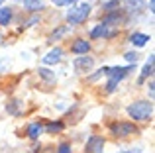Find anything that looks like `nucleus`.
Instances as JSON below:
<instances>
[{
	"mask_svg": "<svg viewBox=\"0 0 155 153\" xmlns=\"http://www.w3.org/2000/svg\"><path fill=\"white\" fill-rule=\"evenodd\" d=\"M41 132H43V126H41V124H31V126L28 128V138L38 139L39 135H41Z\"/></svg>",
	"mask_w": 155,
	"mask_h": 153,
	"instance_id": "11",
	"label": "nucleus"
},
{
	"mask_svg": "<svg viewBox=\"0 0 155 153\" xmlns=\"http://www.w3.org/2000/svg\"><path fill=\"white\" fill-rule=\"evenodd\" d=\"M124 57H126V61H130V63H136V61H137V53H134V51H130V53H126Z\"/></svg>",
	"mask_w": 155,
	"mask_h": 153,
	"instance_id": "20",
	"label": "nucleus"
},
{
	"mask_svg": "<svg viewBox=\"0 0 155 153\" xmlns=\"http://www.w3.org/2000/svg\"><path fill=\"white\" fill-rule=\"evenodd\" d=\"M65 34H67V28H59V30H57V31H53V34H51L49 41H55V39H59L61 35H65Z\"/></svg>",
	"mask_w": 155,
	"mask_h": 153,
	"instance_id": "17",
	"label": "nucleus"
},
{
	"mask_svg": "<svg viewBox=\"0 0 155 153\" xmlns=\"http://www.w3.org/2000/svg\"><path fill=\"white\" fill-rule=\"evenodd\" d=\"M128 73H130V67H116V69H106V75L110 76L108 84H106V90L112 92L114 88H116V84L120 83V80L124 79Z\"/></svg>",
	"mask_w": 155,
	"mask_h": 153,
	"instance_id": "3",
	"label": "nucleus"
},
{
	"mask_svg": "<svg viewBox=\"0 0 155 153\" xmlns=\"http://www.w3.org/2000/svg\"><path fill=\"white\" fill-rule=\"evenodd\" d=\"M53 2H55L57 6H65V4H71V2H75V0H53Z\"/></svg>",
	"mask_w": 155,
	"mask_h": 153,
	"instance_id": "22",
	"label": "nucleus"
},
{
	"mask_svg": "<svg viewBox=\"0 0 155 153\" xmlns=\"http://www.w3.org/2000/svg\"><path fill=\"white\" fill-rule=\"evenodd\" d=\"M2 2H4V0H0V4H2Z\"/></svg>",
	"mask_w": 155,
	"mask_h": 153,
	"instance_id": "24",
	"label": "nucleus"
},
{
	"mask_svg": "<svg viewBox=\"0 0 155 153\" xmlns=\"http://www.w3.org/2000/svg\"><path fill=\"white\" fill-rule=\"evenodd\" d=\"M143 4V0H126V6L128 8H140Z\"/></svg>",
	"mask_w": 155,
	"mask_h": 153,
	"instance_id": "18",
	"label": "nucleus"
},
{
	"mask_svg": "<svg viewBox=\"0 0 155 153\" xmlns=\"http://www.w3.org/2000/svg\"><path fill=\"white\" fill-rule=\"evenodd\" d=\"M130 41H132L136 47H143L145 43L149 41V35H145V34H132L130 35Z\"/></svg>",
	"mask_w": 155,
	"mask_h": 153,
	"instance_id": "10",
	"label": "nucleus"
},
{
	"mask_svg": "<svg viewBox=\"0 0 155 153\" xmlns=\"http://www.w3.org/2000/svg\"><path fill=\"white\" fill-rule=\"evenodd\" d=\"M104 151V138L100 135H91L84 147V153H102Z\"/></svg>",
	"mask_w": 155,
	"mask_h": 153,
	"instance_id": "5",
	"label": "nucleus"
},
{
	"mask_svg": "<svg viewBox=\"0 0 155 153\" xmlns=\"http://www.w3.org/2000/svg\"><path fill=\"white\" fill-rule=\"evenodd\" d=\"M118 4H120V0H110V2H106L104 6H102V8H104L106 12H116Z\"/></svg>",
	"mask_w": 155,
	"mask_h": 153,
	"instance_id": "15",
	"label": "nucleus"
},
{
	"mask_svg": "<svg viewBox=\"0 0 155 153\" xmlns=\"http://www.w3.org/2000/svg\"><path fill=\"white\" fill-rule=\"evenodd\" d=\"M112 35V31H108V26H104V24H98V26L94 28V30L91 31V37L92 39H98V37H110Z\"/></svg>",
	"mask_w": 155,
	"mask_h": 153,
	"instance_id": "9",
	"label": "nucleus"
},
{
	"mask_svg": "<svg viewBox=\"0 0 155 153\" xmlns=\"http://www.w3.org/2000/svg\"><path fill=\"white\" fill-rule=\"evenodd\" d=\"M61 55H63V49H61V47H55V49H51L47 55H43V63H45V65H55V63L61 61Z\"/></svg>",
	"mask_w": 155,
	"mask_h": 153,
	"instance_id": "8",
	"label": "nucleus"
},
{
	"mask_svg": "<svg viewBox=\"0 0 155 153\" xmlns=\"http://www.w3.org/2000/svg\"><path fill=\"white\" fill-rule=\"evenodd\" d=\"M153 75V63H147V65L141 69V79H145V76H151Z\"/></svg>",
	"mask_w": 155,
	"mask_h": 153,
	"instance_id": "16",
	"label": "nucleus"
},
{
	"mask_svg": "<svg viewBox=\"0 0 155 153\" xmlns=\"http://www.w3.org/2000/svg\"><path fill=\"white\" fill-rule=\"evenodd\" d=\"M45 130L49 132V134H55V132L63 130V124H61V122H51V124H47V126H45Z\"/></svg>",
	"mask_w": 155,
	"mask_h": 153,
	"instance_id": "14",
	"label": "nucleus"
},
{
	"mask_svg": "<svg viewBox=\"0 0 155 153\" xmlns=\"http://www.w3.org/2000/svg\"><path fill=\"white\" fill-rule=\"evenodd\" d=\"M39 75H41L43 79H47V80H55V75H53V73H49L47 69H39Z\"/></svg>",
	"mask_w": 155,
	"mask_h": 153,
	"instance_id": "19",
	"label": "nucleus"
},
{
	"mask_svg": "<svg viewBox=\"0 0 155 153\" xmlns=\"http://www.w3.org/2000/svg\"><path fill=\"white\" fill-rule=\"evenodd\" d=\"M155 10V0H149V12Z\"/></svg>",
	"mask_w": 155,
	"mask_h": 153,
	"instance_id": "23",
	"label": "nucleus"
},
{
	"mask_svg": "<svg viewBox=\"0 0 155 153\" xmlns=\"http://www.w3.org/2000/svg\"><path fill=\"white\" fill-rule=\"evenodd\" d=\"M57 153H71V145H69V143H61Z\"/></svg>",
	"mask_w": 155,
	"mask_h": 153,
	"instance_id": "21",
	"label": "nucleus"
},
{
	"mask_svg": "<svg viewBox=\"0 0 155 153\" xmlns=\"http://www.w3.org/2000/svg\"><path fill=\"white\" fill-rule=\"evenodd\" d=\"M88 14H91V4L83 2V4H79V6L71 8V10L67 12V22L73 24V26H77V24H83L84 20L88 18Z\"/></svg>",
	"mask_w": 155,
	"mask_h": 153,
	"instance_id": "2",
	"label": "nucleus"
},
{
	"mask_svg": "<svg viewBox=\"0 0 155 153\" xmlns=\"http://www.w3.org/2000/svg\"><path fill=\"white\" fill-rule=\"evenodd\" d=\"M130 118L134 120H149L153 114V102H147V100H140V102H134L132 106L128 108Z\"/></svg>",
	"mask_w": 155,
	"mask_h": 153,
	"instance_id": "1",
	"label": "nucleus"
},
{
	"mask_svg": "<svg viewBox=\"0 0 155 153\" xmlns=\"http://www.w3.org/2000/svg\"><path fill=\"white\" fill-rule=\"evenodd\" d=\"M12 20V10L10 8H0V26H8Z\"/></svg>",
	"mask_w": 155,
	"mask_h": 153,
	"instance_id": "12",
	"label": "nucleus"
},
{
	"mask_svg": "<svg viewBox=\"0 0 155 153\" xmlns=\"http://www.w3.org/2000/svg\"><path fill=\"white\" fill-rule=\"evenodd\" d=\"M88 49H91V43H88L87 39H77V41H73V45H71V51L75 55H87Z\"/></svg>",
	"mask_w": 155,
	"mask_h": 153,
	"instance_id": "7",
	"label": "nucleus"
},
{
	"mask_svg": "<svg viewBox=\"0 0 155 153\" xmlns=\"http://www.w3.org/2000/svg\"><path fill=\"white\" fill-rule=\"evenodd\" d=\"M92 67H94V59L88 57V55H81V57L75 59V69L81 71V73H84V71H91Z\"/></svg>",
	"mask_w": 155,
	"mask_h": 153,
	"instance_id": "6",
	"label": "nucleus"
},
{
	"mask_svg": "<svg viewBox=\"0 0 155 153\" xmlns=\"http://www.w3.org/2000/svg\"><path fill=\"white\" fill-rule=\"evenodd\" d=\"M24 6H26L28 10H31V12H39L43 8V2L41 0H24Z\"/></svg>",
	"mask_w": 155,
	"mask_h": 153,
	"instance_id": "13",
	"label": "nucleus"
},
{
	"mask_svg": "<svg viewBox=\"0 0 155 153\" xmlns=\"http://www.w3.org/2000/svg\"><path fill=\"white\" fill-rule=\"evenodd\" d=\"M110 132L118 138H126V135H132V134H137V128L134 126L132 122H116L110 126Z\"/></svg>",
	"mask_w": 155,
	"mask_h": 153,
	"instance_id": "4",
	"label": "nucleus"
}]
</instances>
